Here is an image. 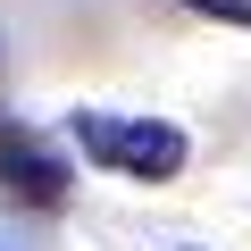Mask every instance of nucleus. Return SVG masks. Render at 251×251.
Returning <instances> with one entry per match:
<instances>
[{"instance_id": "obj_1", "label": "nucleus", "mask_w": 251, "mask_h": 251, "mask_svg": "<svg viewBox=\"0 0 251 251\" xmlns=\"http://www.w3.org/2000/svg\"><path fill=\"white\" fill-rule=\"evenodd\" d=\"M67 134H75V151L92 168H109L126 184H168L193 159V134H184L176 117H134V109H75Z\"/></svg>"}, {"instance_id": "obj_2", "label": "nucleus", "mask_w": 251, "mask_h": 251, "mask_svg": "<svg viewBox=\"0 0 251 251\" xmlns=\"http://www.w3.org/2000/svg\"><path fill=\"white\" fill-rule=\"evenodd\" d=\"M0 201H17V209H59L67 201V168L17 117H0Z\"/></svg>"}, {"instance_id": "obj_3", "label": "nucleus", "mask_w": 251, "mask_h": 251, "mask_svg": "<svg viewBox=\"0 0 251 251\" xmlns=\"http://www.w3.org/2000/svg\"><path fill=\"white\" fill-rule=\"evenodd\" d=\"M184 9H201V17H234V25H251V0H184Z\"/></svg>"}, {"instance_id": "obj_4", "label": "nucleus", "mask_w": 251, "mask_h": 251, "mask_svg": "<svg viewBox=\"0 0 251 251\" xmlns=\"http://www.w3.org/2000/svg\"><path fill=\"white\" fill-rule=\"evenodd\" d=\"M184 251H201V243H184Z\"/></svg>"}]
</instances>
